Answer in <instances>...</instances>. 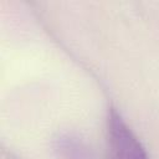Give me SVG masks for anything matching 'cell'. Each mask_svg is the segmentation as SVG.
<instances>
[{"mask_svg": "<svg viewBox=\"0 0 159 159\" xmlns=\"http://www.w3.org/2000/svg\"><path fill=\"white\" fill-rule=\"evenodd\" d=\"M106 132V159H149L140 140L114 109L108 113Z\"/></svg>", "mask_w": 159, "mask_h": 159, "instance_id": "cell-1", "label": "cell"}]
</instances>
